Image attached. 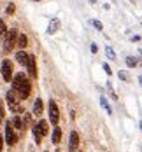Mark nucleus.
I'll return each instance as SVG.
<instances>
[{
    "label": "nucleus",
    "mask_w": 142,
    "mask_h": 152,
    "mask_svg": "<svg viewBox=\"0 0 142 152\" xmlns=\"http://www.w3.org/2000/svg\"><path fill=\"white\" fill-rule=\"evenodd\" d=\"M126 65H128V68H135L139 65V61H137V58H133V56H128L126 58Z\"/></svg>",
    "instance_id": "nucleus-16"
},
{
    "label": "nucleus",
    "mask_w": 142,
    "mask_h": 152,
    "mask_svg": "<svg viewBox=\"0 0 142 152\" xmlns=\"http://www.w3.org/2000/svg\"><path fill=\"white\" fill-rule=\"evenodd\" d=\"M33 2H40V0H33Z\"/></svg>",
    "instance_id": "nucleus-29"
},
{
    "label": "nucleus",
    "mask_w": 142,
    "mask_h": 152,
    "mask_svg": "<svg viewBox=\"0 0 142 152\" xmlns=\"http://www.w3.org/2000/svg\"><path fill=\"white\" fill-rule=\"evenodd\" d=\"M5 100H7V105H9V108L14 112L16 115L23 112V107L19 105V98H18V94H16L14 91H9V93H7V94H5Z\"/></svg>",
    "instance_id": "nucleus-4"
},
{
    "label": "nucleus",
    "mask_w": 142,
    "mask_h": 152,
    "mask_svg": "<svg viewBox=\"0 0 142 152\" xmlns=\"http://www.w3.org/2000/svg\"><path fill=\"white\" fill-rule=\"evenodd\" d=\"M91 25L95 26V30H98V31L104 30V25H102V21H98V19H91Z\"/></svg>",
    "instance_id": "nucleus-18"
},
{
    "label": "nucleus",
    "mask_w": 142,
    "mask_h": 152,
    "mask_svg": "<svg viewBox=\"0 0 142 152\" xmlns=\"http://www.w3.org/2000/svg\"><path fill=\"white\" fill-rule=\"evenodd\" d=\"M141 129H142V122H141Z\"/></svg>",
    "instance_id": "nucleus-31"
},
{
    "label": "nucleus",
    "mask_w": 142,
    "mask_h": 152,
    "mask_svg": "<svg viewBox=\"0 0 142 152\" xmlns=\"http://www.w3.org/2000/svg\"><path fill=\"white\" fill-rule=\"evenodd\" d=\"M118 77H119L121 80H125V82H128V80H130V74H128V72H125V70H119Z\"/></svg>",
    "instance_id": "nucleus-19"
},
{
    "label": "nucleus",
    "mask_w": 142,
    "mask_h": 152,
    "mask_svg": "<svg viewBox=\"0 0 142 152\" xmlns=\"http://www.w3.org/2000/svg\"><path fill=\"white\" fill-rule=\"evenodd\" d=\"M16 44L21 47V49H25V47L28 46V39H26V35H25V33L18 35V40H16Z\"/></svg>",
    "instance_id": "nucleus-15"
},
{
    "label": "nucleus",
    "mask_w": 142,
    "mask_h": 152,
    "mask_svg": "<svg viewBox=\"0 0 142 152\" xmlns=\"http://www.w3.org/2000/svg\"><path fill=\"white\" fill-rule=\"evenodd\" d=\"M11 126H13L14 129H19V131H23V129H25L23 119H21L19 115H14V117H13V121H11Z\"/></svg>",
    "instance_id": "nucleus-11"
},
{
    "label": "nucleus",
    "mask_w": 142,
    "mask_h": 152,
    "mask_svg": "<svg viewBox=\"0 0 142 152\" xmlns=\"http://www.w3.org/2000/svg\"><path fill=\"white\" fill-rule=\"evenodd\" d=\"M51 140H53L54 145L60 143V140H62V129H60L58 126H54V129H53V138H51Z\"/></svg>",
    "instance_id": "nucleus-14"
},
{
    "label": "nucleus",
    "mask_w": 142,
    "mask_h": 152,
    "mask_svg": "<svg viewBox=\"0 0 142 152\" xmlns=\"http://www.w3.org/2000/svg\"><path fill=\"white\" fill-rule=\"evenodd\" d=\"M105 53H107V56H109L110 60H114V58H116V54H114V51H112V47H105Z\"/></svg>",
    "instance_id": "nucleus-22"
},
{
    "label": "nucleus",
    "mask_w": 142,
    "mask_h": 152,
    "mask_svg": "<svg viewBox=\"0 0 142 152\" xmlns=\"http://www.w3.org/2000/svg\"><path fill=\"white\" fill-rule=\"evenodd\" d=\"M139 40H141V37H139V35H133V37H132V42H139Z\"/></svg>",
    "instance_id": "nucleus-25"
},
{
    "label": "nucleus",
    "mask_w": 142,
    "mask_h": 152,
    "mask_svg": "<svg viewBox=\"0 0 142 152\" xmlns=\"http://www.w3.org/2000/svg\"><path fill=\"white\" fill-rule=\"evenodd\" d=\"M102 68L105 70V74H107V75H110V74H112V70H110V66L107 65V63H104V65H102Z\"/></svg>",
    "instance_id": "nucleus-23"
},
{
    "label": "nucleus",
    "mask_w": 142,
    "mask_h": 152,
    "mask_svg": "<svg viewBox=\"0 0 142 152\" xmlns=\"http://www.w3.org/2000/svg\"><path fill=\"white\" fill-rule=\"evenodd\" d=\"M139 82H141V86H142V75H141V77H139Z\"/></svg>",
    "instance_id": "nucleus-27"
},
{
    "label": "nucleus",
    "mask_w": 142,
    "mask_h": 152,
    "mask_svg": "<svg viewBox=\"0 0 142 152\" xmlns=\"http://www.w3.org/2000/svg\"><path fill=\"white\" fill-rule=\"evenodd\" d=\"M90 2H93V4H95V2H96V0H90Z\"/></svg>",
    "instance_id": "nucleus-28"
},
{
    "label": "nucleus",
    "mask_w": 142,
    "mask_h": 152,
    "mask_svg": "<svg viewBox=\"0 0 142 152\" xmlns=\"http://www.w3.org/2000/svg\"><path fill=\"white\" fill-rule=\"evenodd\" d=\"M42 110H44L42 100H40V98H37V100L33 102V114H35V115H40V114H42Z\"/></svg>",
    "instance_id": "nucleus-13"
},
{
    "label": "nucleus",
    "mask_w": 142,
    "mask_h": 152,
    "mask_svg": "<svg viewBox=\"0 0 142 152\" xmlns=\"http://www.w3.org/2000/svg\"><path fill=\"white\" fill-rule=\"evenodd\" d=\"M98 51V47H96V44H91V53H96Z\"/></svg>",
    "instance_id": "nucleus-26"
},
{
    "label": "nucleus",
    "mask_w": 142,
    "mask_h": 152,
    "mask_svg": "<svg viewBox=\"0 0 142 152\" xmlns=\"http://www.w3.org/2000/svg\"><path fill=\"white\" fill-rule=\"evenodd\" d=\"M14 11H16V5L13 4V2H11V4H9V5L5 7V12H7V14L11 16V14H14Z\"/></svg>",
    "instance_id": "nucleus-20"
},
{
    "label": "nucleus",
    "mask_w": 142,
    "mask_h": 152,
    "mask_svg": "<svg viewBox=\"0 0 142 152\" xmlns=\"http://www.w3.org/2000/svg\"><path fill=\"white\" fill-rule=\"evenodd\" d=\"M5 33H7V25H5L4 19H0V39H4Z\"/></svg>",
    "instance_id": "nucleus-17"
},
{
    "label": "nucleus",
    "mask_w": 142,
    "mask_h": 152,
    "mask_svg": "<svg viewBox=\"0 0 142 152\" xmlns=\"http://www.w3.org/2000/svg\"><path fill=\"white\" fill-rule=\"evenodd\" d=\"M47 112H49V121L51 124H58L60 121V110H58V105H56V102L54 100H49V105H47Z\"/></svg>",
    "instance_id": "nucleus-5"
},
{
    "label": "nucleus",
    "mask_w": 142,
    "mask_h": 152,
    "mask_svg": "<svg viewBox=\"0 0 142 152\" xmlns=\"http://www.w3.org/2000/svg\"><path fill=\"white\" fill-rule=\"evenodd\" d=\"M16 40H18V30H16V28L7 30L5 37H4V51H5V53L13 51V47L16 46Z\"/></svg>",
    "instance_id": "nucleus-3"
},
{
    "label": "nucleus",
    "mask_w": 142,
    "mask_h": 152,
    "mask_svg": "<svg viewBox=\"0 0 142 152\" xmlns=\"http://www.w3.org/2000/svg\"><path fill=\"white\" fill-rule=\"evenodd\" d=\"M100 103H102V107H104V108L107 110V114H110V107H109V103H107V100H105L104 96L100 98Z\"/></svg>",
    "instance_id": "nucleus-21"
},
{
    "label": "nucleus",
    "mask_w": 142,
    "mask_h": 152,
    "mask_svg": "<svg viewBox=\"0 0 142 152\" xmlns=\"http://www.w3.org/2000/svg\"><path fill=\"white\" fill-rule=\"evenodd\" d=\"M4 151V135H0V152Z\"/></svg>",
    "instance_id": "nucleus-24"
},
{
    "label": "nucleus",
    "mask_w": 142,
    "mask_h": 152,
    "mask_svg": "<svg viewBox=\"0 0 142 152\" xmlns=\"http://www.w3.org/2000/svg\"><path fill=\"white\" fill-rule=\"evenodd\" d=\"M58 28H60V19H51V23H49V28H47V33L49 35H53L54 31H58Z\"/></svg>",
    "instance_id": "nucleus-12"
},
{
    "label": "nucleus",
    "mask_w": 142,
    "mask_h": 152,
    "mask_svg": "<svg viewBox=\"0 0 142 152\" xmlns=\"http://www.w3.org/2000/svg\"><path fill=\"white\" fill-rule=\"evenodd\" d=\"M44 152H47V151H44Z\"/></svg>",
    "instance_id": "nucleus-32"
},
{
    "label": "nucleus",
    "mask_w": 142,
    "mask_h": 152,
    "mask_svg": "<svg viewBox=\"0 0 142 152\" xmlns=\"http://www.w3.org/2000/svg\"><path fill=\"white\" fill-rule=\"evenodd\" d=\"M16 60H18V63H21L23 66H26V63H28V53L26 51H18L16 53Z\"/></svg>",
    "instance_id": "nucleus-10"
},
{
    "label": "nucleus",
    "mask_w": 142,
    "mask_h": 152,
    "mask_svg": "<svg viewBox=\"0 0 142 152\" xmlns=\"http://www.w3.org/2000/svg\"><path fill=\"white\" fill-rule=\"evenodd\" d=\"M79 149V133L72 131L70 133V140H68V152H76Z\"/></svg>",
    "instance_id": "nucleus-9"
},
{
    "label": "nucleus",
    "mask_w": 142,
    "mask_h": 152,
    "mask_svg": "<svg viewBox=\"0 0 142 152\" xmlns=\"http://www.w3.org/2000/svg\"><path fill=\"white\" fill-rule=\"evenodd\" d=\"M26 68H28V75L32 79H37V61H35V56L28 53V63H26Z\"/></svg>",
    "instance_id": "nucleus-8"
},
{
    "label": "nucleus",
    "mask_w": 142,
    "mask_h": 152,
    "mask_svg": "<svg viewBox=\"0 0 142 152\" xmlns=\"http://www.w3.org/2000/svg\"><path fill=\"white\" fill-rule=\"evenodd\" d=\"M0 70H2V77H4L5 82H11L13 80V61L5 58V60L2 61V68Z\"/></svg>",
    "instance_id": "nucleus-7"
},
{
    "label": "nucleus",
    "mask_w": 142,
    "mask_h": 152,
    "mask_svg": "<svg viewBox=\"0 0 142 152\" xmlns=\"http://www.w3.org/2000/svg\"><path fill=\"white\" fill-rule=\"evenodd\" d=\"M4 142H5L7 145H14L16 142H18V133L14 131V128L11 126V122H7V124H5V135H4Z\"/></svg>",
    "instance_id": "nucleus-6"
},
{
    "label": "nucleus",
    "mask_w": 142,
    "mask_h": 152,
    "mask_svg": "<svg viewBox=\"0 0 142 152\" xmlns=\"http://www.w3.org/2000/svg\"><path fill=\"white\" fill-rule=\"evenodd\" d=\"M0 122H2V115H0Z\"/></svg>",
    "instance_id": "nucleus-30"
},
{
    "label": "nucleus",
    "mask_w": 142,
    "mask_h": 152,
    "mask_svg": "<svg viewBox=\"0 0 142 152\" xmlns=\"http://www.w3.org/2000/svg\"><path fill=\"white\" fill-rule=\"evenodd\" d=\"M32 131H33V137H35V142H37V145L42 142V137H46L47 133H49V122L47 121H39L35 122L33 126H32Z\"/></svg>",
    "instance_id": "nucleus-2"
},
{
    "label": "nucleus",
    "mask_w": 142,
    "mask_h": 152,
    "mask_svg": "<svg viewBox=\"0 0 142 152\" xmlns=\"http://www.w3.org/2000/svg\"><path fill=\"white\" fill-rule=\"evenodd\" d=\"M13 91L18 94L19 100H26L32 93V82L25 74H16L13 75Z\"/></svg>",
    "instance_id": "nucleus-1"
}]
</instances>
